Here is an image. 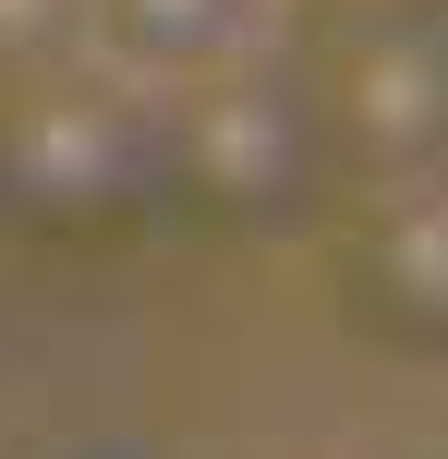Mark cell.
I'll return each mask as SVG.
<instances>
[{"label": "cell", "instance_id": "obj_1", "mask_svg": "<svg viewBox=\"0 0 448 459\" xmlns=\"http://www.w3.org/2000/svg\"><path fill=\"white\" fill-rule=\"evenodd\" d=\"M291 0H73V37L134 97H218L279 48Z\"/></svg>", "mask_w": 448, "mask_h": 459}]
</instances>
